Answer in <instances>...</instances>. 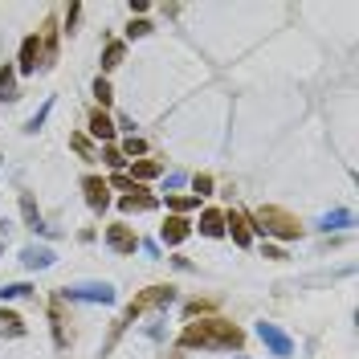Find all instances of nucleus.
Returning a JSON list of instances; mask_svg holds the SVG:
<instances>
[{
  "instance_id": "obj_1",
  "label": "nucleus",
  "mask_w": 359,
  "mask_h": 359,
  "mask_svg": "<svg viewBox=\"0 0 359 359\" xmlns=\"http://www.w3.org/2000/svg\"><path fill=\"white\" fill-rule=\"evenodd\" d=\"M245 335H241L233 323H225V318H200V323H188L184 331H180V347L184 351H237Z\"/></svg>"
},
{
  "instance_id": "obj_2",
  "label": "nucleus",
  "mask_w": 359,
  "mask_h": 359,
  "mask_svg": "<svg viewBox=\"0 0 359 359\" xmlns=\"http://www.w3.org/2000/svg\"><path fill=\"white\" fill-rule=\"evenodd\" d=\"M62 298L66 302H86V307H111L119 294L111 282H73V286H62Z\"/></svg>"
},
{
  "instance_id": "obj_3",
  "label": "nucleus",
  "mask_w": 359,
  "mask_h": 359,
  "mask_svg": "<svg viewBox=\"0 0 359 359\" xmlns=\"http://www.w3.org/2000/svg\"><path fill=\"white\" fill-rule=\"evenodd\" d=\"M253 220H258V225H253L258 233H269V237H282V241H294L298 233H302L298 220H294L290 213H282V209H258Z\"/></svg>"
},
{
  "instance_id": "obj_4",
  "label": "nucleus",
  "mask_w": 359,
  "mask_h": 359,
  "mask_svg": "<svg viewBox=\"0 0 359 359\" xmlns=\"http://www.w3.org/2000/svg\"><path fill=\"white\" fill-rule=\"evenodd\" d=\"M171 302H176V290H171V286H151V290H143V294L127 307V318H122V323H135L143 311H151V307H171Z\"/></svg>"
},
{
  "instance_id": "obj_5",
  "label": "nucleus",
  "mask_w": 359,
  "mask_h": 359,
  "mask_svg": "<svg viewBox=\"0 0 359 359\" xmlns=\"http://www.w3.org/2000/svg\"><path fill=\"white\" fill-rule=\"evenodd\" d=\"M258 339H262L265 347H269V356H278V359H290L294 356V339L286 335V331H282V327H278V323H258Z\"/></svg>"
},
{
  "instance_id": "obj_6",
  "label": "nucleus",
  "mask_w": 359,
  "mask_h": 359,
  "mask_svg": "<svg viewBox=\"0 0 359 359\" xmlns=\"http://www.w3.org/2000/svg\"><path fill=\"white\" fill-rule=\"evenodd\" d=\"M106 245H111L119 258H131V253L139 249V237H135L131 225H106Z\"/></svg>"
},
{
  "instance_id": "obj_7",
  "label": "nucleus",
  "mask_w": 359,
  "mask_h": 359,
  "mask_svg": "<svg viewBox=\"0 0 359 359\" xmlns=\"http://www.w3.org/2000/svg\"><path fill=\"white\" fill-rule=\"evenodd\" d=\"M82 192H86V204H90L94 213H106V209H111V188H106L102 176H86V180H82Z\"/></svg>"
},
{
  "instance_id": "obj_8",
  "label": "nucleus",
  "mask_w": 359,
  "mask_h": 359,
  "mask_svg": "<svg viewBox=\"0 0 359 359\" xmlns=\"http://www.w3.org/2000/svg\"><path fill=\"white\" fill-rule=\"evenodd\" d=\"M37 66H41V37L37 33H29L21 41V57H17V73H37Z\"/></svg>"
},
{
  "instance_id": "obj_9",
  "label": "nucleus",
  "mask_w": 359,
  "mask_h": 359,
  "mask_svg": "<svg viewBox=\"0 0 359 359\" xmlns=\"http://www.w3.org/2000/svg\"><path fill=\"white\" fill-rule=\"evenodd\" d=\"M188 233H192V225L184 220V216H168V220H164V229H160L164 245H171V249H176V245H184V241H188Z\"/></svg>"
},
{
  "instance_id": "obj_10",
  "label": "nucleus",
  "mask_w": 359,
  "mask_h": 359,
  "mask_svg": "<svg viewBox=\"0 0 359 359\" xmlns=\"http://www.w3.org/2000/svg\"><path fill=\"white\" fill-rule=\"evenodd\" d=\"M21 262H24V269H49V265L57 262V253H53V249H45V245H24V249H21Z\"/></svg>"
},
{
  "instance_id": "obj_11",
  "label": "nucleus",
  "mask_w": 359,
  "mask_h": 359,
  "mask_svg": "<svg viewBox=\"0 0 359 359\" xmlns=\"http://www.w3.org/2000/svg\"><path fill=\"white\" fill-rule=\"evenodd\" d=\"M225 233H233V241L245 249L253 241V225H249V216H241V213H225Z\"/></svg>"
},
{
  "instance_id": "obj_12",
  "label": "nucleus",
  "mask_w": 359,
  "mask_h": 359,
  "mask_svg": "<svg viewBox=\"0 0 359 359\" xmlns=\"http://www.w3.org/2000/svg\"><path fill=\"white\" fill-rule=\"evenodd\" d=\"M21 216L24 225L33 229V233H53L45 220H41V209H37V200H33V192H21Z\"/></svg>"
},
{
  "instance_id": "obj_13",
  "label": "nucleus",
  "mask_w": 359,
  "mask_h": 359,
  "mask_svg": "<svg viewBox=\"0 0 359 359\" xmlns=\"http://www.w3.org/2000/svg\"><path fill=\"white\" fill-rule=\"evenodd\" d=\"M119 204H122V213H151V209H155V196H147V188L139 184L131 196H122Z\"/></svg>"
},
{
  "instance_id": "obj_14",
  "label": "nucleus",
  "mask_w": 359,
  "mask_h": 359,
  "mask_svg": "<svg viewBox=\"0 0 359 359\" xmlns=\"http://www.w3.org/2000/svg\"><path fill=\"white\" fill-rule=\"evenodd\" d=\"M200 233L204 237H225V213L220 209H204L200 213Z\"/></svg>"
},
{
  "instance_id": "obj_15",
  "label": "nucleus",
  "mask_w": 359,
  "mask_h": 359,
  "mask_svg": "<svg viewBox=\"0 0 359 359\" xmlns=\"http://www.w3.org/2000/svg\"><path fill=\"white\" fill-rule=\"evenodd\" d=\"M351 225H356V213H351V209H335V213H327L318 220L323 233H331V229H351Z\"/></svg>"
},
{
  "instance_id": "obj_16",
  "label": "nucleus",
  "mask_w": 359,
  "mask_h": 359,
  "mask_svg": "<svg viewBox=\"0 0 359 359\" xmlns=\"http://www.w3.org/2000/svg\"><path fill=\"white\" fill-rule=\"evenodd\" d=\"M0 335L4 339H21L24 335V318L17 311H4V307H0Z\"/></svg>"
},
{
  "instance_id": "obj_17",
  "label": "nucleus",
  "mask_w": 359,
  "mask_h": 359,
  "mask_svg": "<svg viewBox=\"0 0 359 359\" xmlns=\"http://www.w3.org/2000/svg\"><path fill=\"white\" fill-rule=\"evenodd\" d=\"M115 131H119V127H115V122L106 119L102 111H94V115H90V135H94V139H102V143H111V139H115Z\"/></svg>"
},
{
  "instance_id": "obj_18",
  "label": "nucleus",
  "mask_w": 359,
  "mask_h": 359,
  "mask_svg": "<svg viewBox=\"0 0 359 359\" xmlns=\"http://www.w3.org/2000/svg\"><path fill=\"white\" fill-rule=\"evenodd\" d=\"M160 164H155V160H139V164H131V180H135V184H143V180H155V176H160Z\"/></svg>"
},
{
  "instance_id": "obj_19",
  "label": "nucleus",
  "mask_w": 359,
  "mask_h": 359,
  "mask_svg": "<svg viewBox=\"0 0 359 359\" xmlns=\"http://www.w3.org/2000/svg\"><path fill=\"white\" fill-rule=\"evenodd\" d=\"M13 66H4V70H0V102H13V98H17V78H13Z\"/></svg>"
},
{
  "instance_id": "obj_20",
  "label": "nucleus",
  "mask_w": 359,
  "mask_h": 359,
  "mask_svg": "<svg viewBox=\"0 0 359 359\" xmlns=\"http://www.w3.org/2000/svg\"><path fill=\"white\" fill-rule=\"evenodd\" d=\"M122 53H127V45H122V41H111V45L102 49V70H115V66H122Z\"/></svg>"
},
{
  "instance_id": "obj_21",
  "label": "nucleus",
  "mask_w": 359,
  "mask_h": 359,
  "mask_svg": "<svg viewBox=\"0 0 359 359\" xmlns=\"http://www.w3.org/2000/svg\"><path fill=\"white\" fill-rule=\"evenodd\" d=\"M33 286L29 282H8V286H0V302H13V298H29Z\"/></svg>"
},
{
  "instance_id": "obj_22",
  "label": "nucleus",
  "mask_w": 359,
  "mask_h": 359,
  "mask_svg": "<svg viewBox=\"0 0 359 359\" xmlns=\"http://www.w3.org/2000/svg\"><path fill=\"white\" fill-rule=\"evenodd\" d=\"M168 209L176 216H184V213H192V209H200V200H196V196H168Z\"/></svg>"
},
{
  "instance_id": "obj_23",
  "label": "nucleus",
  "mask_w": 359,
  "mask_h": 359,
  "mask_svg": "<svg viewBox=\"0 0 359 359\" xmlns=\"http://www.w3.org/2000/svg\"><path fill=\"white\" fill-rule=\"evenodd\" d=\"M94 98H98V106H111V102H115V90H111L106 78H98L94 82Z\"/></svg>"
},
{
  "instance_id": "obj_24",
  "label": "nucleus",
  "mask_w": 359,
  "mask_h": 359,
  "mask_svg": "<svg viewBox=\"0 0 359 359\" xmlns=\"http://www.w3.org/2000/svg\"><path fill=\"white\" fill-rule=\"evenodd\" d=\"M119 151H122V160H127V155H143V151H147V143L139 139V135H127Z\"/></svg>"
},
{
  "instance_id": "obj_25",
  "label": "nucleus",
  "mask_w": 359,
  "mask_h": 359,
  "mask_svg": "<svg viewBox=\"0 0 359 359\" xmlns=\"http://www.w3.org/2000/svg\"><path fill=\"white\" fill-rule=\"evenodd\" d=\"M49 111H53V102H45V106H41V111H37V115H33V119L24 122V131H29V135H37V131H41V122L49 119Z\"/></svg>"
},
{
  "instance_id": "obj_26",
  "label": "nucleus",
  "mask_w": 359,
  "mask_h": 359,
  "mask_svg": "<svg viewBox=\"0 0 359 359\" xmlns=\"http://www.w3.org/2000/svg\"><path fill=\"white\" fill-rule=\"evenodd\" d=\"M192 196H196V200H200V196H213V176H192Z\"/></svg>"
},
{
  "instance_id": "obj_27",
  "label": "nucleus",
  "mask_w": 359,
  "mask_h": 359,
  "mask_svg": "<svg viewBox=\"0 0 359 359\" xmlns=\"http://www.w3.org/2000/svg\"><path fill=\"white\" fill-rule=\"evenodd\" d=\"M106 188H127V192H135L139 184H135L131 176H122V171H119V176H111V180H106Z\"/></svg>"
},
{
  "instance_id": "obj_28",
  "label": "nucleus",
  "mask_w": 359,
  "mask_h": 359,
  "mask_svg": "<svg viewBox=\"0 0 359 359\" xmlns=\"http://www.w3.org/2000/svg\"><path fill=\"white\" fill-rule=\"evenodd\" d=\"M147 33H151V24H147V21H131V29H127V37H131V41H135V37H147Z\"/></svg>"
},
{
  "instance_id": "obj_29",
  "label": "nucleus",
  "mask_w": 359,
  "mask_h": 359,
  "mask_svg": "<svg viewBox=\"0 0 359 359\" xmlns=\"http://www.w3.org/2000/svg\"><path fill=\"white\" fill-rule=\"evenodd\" d=\"M106 164H111L115 171H119L122 164H127V160H122V151H119V147H106Z\"/></svg>"
},
{
  "instance_id": "obj_30",
  "label": "nucleus",
  "mask_w": 359,
  "mask_h": 359,
  "mask_svg": "<svg viewBox=\"0 0 359 359\" xmlns=\"http://www.w3.org/2000/svg\"><path fill=\"white\" fill-rule=\"evenodd\" d=\"M78 17H82V4H70V13H66V33H73Z\"/></svg>"
},
{
  "instance_id": "obj_31",
  "label": "nucleus",
  "mask_w": 359,
  "mask_h": 359,
  "mask_svg": "<svg viewBox=\"0 0 359 359\" xmlns=\"http://www.w3.org/2000/svg\"><path fill=\"white\" fill-rule=\"evenodd\" d=\"M164 184H168V188H184V184H188V176H184V171H168V180H164Z\"/></svg>"
},
{
  "instance_id": "obj_32",
  "label": "nucleus",
  "mask_w": 359,
  "mask_h": 359,
  "mask_svg": "<svg viewBox=\"0 0 359 359\" xmlns=\"http://www.w3.org/2000/svg\"><path fill=\"white\" fill-rule=\"evenodd\" d=\"M265 258H269V262H286V249H278V245H265Z\"/></svg>"
},
{
  "instance_id": "obj_33",
  "label": "nucleus",
  "mask_w": 359,
  "mask_h": 359,
  "mask_svg": "<svg viewBox=\"0 0 359 359\" xmlns=\"http://www.w3.org/2000/svg\"><path fill=\"white\" fill-rule=\"evenodd\" d=\"M139 249H143L147 258H160V245L155 241H139Z\"/></svg>"
},
{
  "instance_id": "obj_34",
  "label": "nucleus",
  "mask_w": 359,
  "mask_h": 359,
  "mask_svg": "<svg viewBox=\"0 0 359 359\" xmlns=\"http://www.w3.org/2000/svg\"><path fill=\"white\" fill-rule=\"evenodd\" d=\"M73 147H78V151H82V155L90 160V143H86V135H73Z\"/></svg>"
},
{
  "instance_id": "obj_35",
  "label": "nucleus",
  "mask_w": 359,
  "mask_h": 359,
  "mask_svg": "<svg viewBox=\"0 0 359 359\" xmlns=\"http://www.w3.org/2000/svg\"><path fill=\"white\" fill-rule=\"evenodd\" d=\"M0 253H4V245H0Z\"/></svg>"
},
{
  "instance_id": "obj_36",
  "label": "nucleus",
  "mask_w": 359,
  "mask_h": 359,
  "mask_svg": "<svg viewBox=\"0 0 359 359\" xmlns=\"http://www.w3.org/2000/svg\"><path fill=\"white\" fill-rule=\"evenodd\" d=\"M0 164H4V160H0Z\"/></svg>"
}]
</instances>
